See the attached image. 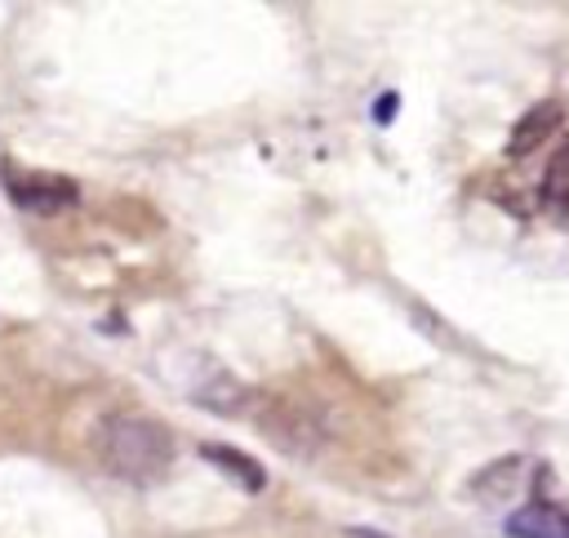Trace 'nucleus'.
Returning <instances> with one entry per match:
<instances>
[{
	"mask_svg": "<svg viewBox=\"0 0 569 538\" xmlns=\"http://www.w3.org/2000/svg\"><path fill=\"white\" fill-rule=\"evenodd\" d=\"M507 538H569V507L551 498H529L502 520Z\"/></svg>",
	"mask_w": 569,
	"mask_h": 538,
	"instance_id": "obj_3",
	"label": "nucleus"
},
{
	"mask_svg": "<svg viewBox=\"0 0 569 538\" xmlns=\"http://www.w3.org/2000/svg\"><path fill=\"white\" fill-rule=\"evenodd\" d=\"M387 116H396V98H391V93L378 102V120H387Z\"/></svg>",
	"mask_w": 569,
	"mask_h": 538,
	"instance_id": "obj_7",
	"label": "nucleus"
},
{
	"mask_svg": "<svg viewBox=\"0 0 569 538\" xmlns=\"http://www.w3.org/2000/svg\"><path fill=\"white\" fill-rule=\"evenodd\" d=\"M0 182L9 191V200L18 209H31V213H58V209H71L80 200V187L62 173H49V169H27L18 160H0Z\"/></svg>",
	"mask_w": 569,
	"mask_h": 538,
	"instance_id": "obj_2",
	"label": "nucleus"
},
{
	"mask_svg": "<svg viewBox=\"0 0 569 538\" xmlns=\"http://www.w3.org/2000/svg\"><path fill=\"white\" fill-rule=\"evenodd\" d=\"M538 205L551 218H569V147H560L547 160V173H542V187H538Z\"/></svg>",
	"mask_w": 569,
	"mask_h": 538,
	"instance_id": "obj_6",
	"label": "nucleus"
},
{
	"mask_svg": "<svg viewBox=\"0 0 569 538\" xmlns=\"http://www.w3.org/2000/svg\"><path fill=\"white\" fill-rule=\"evenodd\" d=\"M98 458L111 476L147 485L173 462V436L147 414H111L98 427Z\"/></svg>",
	"mask_w": 569,
	"mask_h": 538,
	"instance_id": "obj_1",
	"label": "nucleus"
},
{
	"mask_svg": "<svg viewBox=\"0 0 569 538\" xmlns=\"http://www.w3.org/2000/svg\"><path fill=\"white\" fill-rule=\"evenodd\" d=\"M560 120H565V107L556 102V98H542V102H533L516 124H511V138H507V156H529V151H538L556 129H560Z\"/></svg>",
	"mask_w": 569,
	"mask_h": 538,
	"instance_id": "obj_4",
	"label": "nucleus"
},
{
	"mask_svg": "<svg viewBox=\"0 0 569 538\" xmlns=\"http://www.w3.org/2000/svg\"><path fill=\"white\" fill-rule=\"evenodd\" d=\"M200 458L213 462L218 471H227V480H236V485L249 489V494H258V489L267 485L262 462L249 458V454H240V449H231V445H200Z\"/></svg>",
	"mask_w": 569,
	"mask_h": 538,
	"instance_id": "obj_5",
	"label": "nucleus"
}]
</instances>
